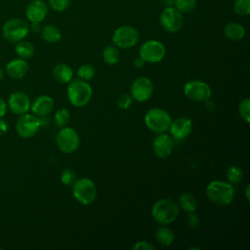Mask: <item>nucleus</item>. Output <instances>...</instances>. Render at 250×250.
Wrapping results in <instances>:
<instances>
[{"mask_svg": "<svg viewBox=\"0 0 250 250\" xmlns=\"http://www.w3.org/2000/svg\"><path fill=\"white\" fill-rule=\"evenodd\" d=\"M205 193L210 201L217 205H229L234 200L233 185L225 181H212L205 188Z\"/></svg>", "mask_w": 250, "mask_h": 250, "instance_id": "1", "label": "nucleus"}, {"mask_svg": "<svg viewBox=\"0 0 250 250\" xmlns=\"http://www.w3.org/2000/svg\"><path fill=\"white\" fill-rule=\"evenodd\" d=\"M180 207L175 200L171 198H161L152 205L151 216L156 223L166 226L177 219Z\"/></svg>", "mask_w": 250, "mask_h": 250, "instance_id": "2", "label": "nucleus"}, {"mask_svg": "<svg viewBox=\"0 0 250 250\" xmlns=\"http://www.w3.org/2000/svg\"><path fill=\"white\" fill-rule=\"evenodd\" d=\"M66 93L67 99L73 106L82 107L90 102L93 90L87 81L76 78L68 82Z\"/></svg>", "mask_w": 250, "mask_h": 250, "instance_id": "3", "label": "nucleus"}, {"mask_svg": "<svg viewBox=\"0 0 250 250\" xmlns=\"http://www.w3.org/2000/svg\"><path fill=\"white\" fill-rule=\"evenodd\" d=\"M71 192L76 201L83 205H90L97 197L95 183L89 178H79L71 185Z\"/></svg>", "mask_w": 250, "mask_h": 250, "instance_id": "4", "label": "nucleus"}, {"mask_svg": "<svg viewBox=\"0 0 250 250\" xmlns=\"http://www.w3.org/2000/svg\"><path fill=\"white\" fill-rule=\"evenodd\" d=\"M146 126L154 133H164L169 130L172 122L171 115L163 108L153 107L146 111L144 118Z\"/></svg>", "mask_w": 250, "mask_h": 250, "instance_id": "5", "label": "nucleus"}, {"mask_svg": "<svg viewBox=\"0 0 250 250\" xmlns=\"http://www.w3.org/2000/svg\"><path fill=\"white\" fill-rule=\"evenodd\" d=\"M2 32L4 38L7 41L11 43H17L26 37L29 32V25L22 19L13 18L5 22Z\"/></svg>", "mask_w": 250, "mask_h": 250, "instance_id": "6", "label": "nucleus"}, {"mask_svg": "<svg viewBox=\"0 0 250 250\" xmlns=\"http://www.w3.org/2000/svg\"><path fill=\"white\" fill-rule=\"evenodd\" d=\"M56 143L59 149L63 153H72L77 150L80 145V137L77 131L70 127H62L56 136Z\"/></svg>", "mask_w": 250, "mask_h": 250, "instance_id": "7", "label": "nucleus"}, {"mask_svg": "<svg viewBox=\"0 0 250 250\" xmlns=\"http://www.w3.org/2000/svg\"><path fill=\"white\" fill-rule=\"evenodd\" d=\"M139 31L131 25H122L116 28L112 34V43L120 49H129L139 42Z\"/></svg>", "mask_w": 250, "mask_h": 250, "instance_id": "8", "label": "nucleus"}, {"mask_svg": "<svg viewBox=\"0 0 250 250\" xmlns=\"http://www.w3.org/2000/svg\"><path fill=\"white\" fill-rule=\"evenodd\" d=\"M165 47L158 40H147L142 44L139 50V56L146 62L156 63L161 62L165 57Z\"/></svg>", "mask_w": 250, "mask_h": 250, "instance_id": "9", "label": "nucleus"}, {"mask_svg": "<svg viewBox=\"0 0 250 250\" xmlns=\"http://www.w3.org/2000/svg\"><path fill=\"white\" fill-rule=\"evenodd\" d=\"M184 94L194 102H205L211 98V87L202 80H189L184 85Z\"/></svg>", "mask_w": 250, "mask_h": 250, "instance_id": "10", "label": "nucleus"}, {"mask_svg": "<svg viewBox=\"0 0 250 250\" xmlns=\"http://www.w3.org/2000/svg\"><path fill=\"white\" fill-rule=\"evenodd\" d=\"M159 22L161 27L167 32H177L182 28L184 23L183 14L174 6L166 7L159 16Z\"/></svg>", "mask_w": 250, "mask_h": 250, "instance_id": "11", "label": "nucleus"}, {"mask_svg": "<svg viewBox=\"0 0 250 250\" xmlns=\"http://www.w3.org/2000/svg\"><path fill=\"white\" fill-rule=\"evenodd\" d=\"M41 127L40 118L35 114H21L16 123V131L18 135L23 139L33 137Z\"/></svg>", "mask_w": 250, "mask_h": 250, "instance_id": "12", "label": "nucleus"}, {"mask_svg": "<svg viewBox=\"0 0 250 250\" xmlns=\"http://www.w3.org/2000/svg\"><path fill=\"white\" fill-rule=\"evenodd\" d=\"M153 91L154 85L150 78L146 76H140L133 81L130 89V95L133 100L143 103L152 96Z\"/></svg>", "mask_w": 250, "mask_h": 250, "instance_id": "13", "label": "nucleus"}, {"mask_svg": "<svg viewBox=\"0 0 250 250\" xmlns=\"http://www.w3.org/2000/svg\"><path fill=\"white\" fill-rule=\"evenodd\" d=\"M171 136L176 141L188 138L192 131V120L186 116H181L173 120L169 127Z\"/></svg>", "mask_w": 250, "mask_h": 250, "instance_id": "14", "label": "nucleus"}, {"mask_svg": "<svg viewBox=\"0 0 250 250\" xmlns=\"http://www.w3.org/2000/svg\"><path fill=\"white\" fill-rule=\"evenodd\" d=\"M174 146L175 143L172 136L165 133H159L152 143L153 152L158 158L168 157L172 153Z\"/></svg>", "mask_w": 250, "mask_h": 250, "instance_id": "15", "label": "nucleus"}, {"mask_svg": "<svg viewBox=\"0 0 250 250\" xmlns=\"http://www.w3.org/2000/svg\"><path fill=\"white\" fill-rule=\"evenodd\" d=\"M10 110L16 115L26 113L30 109L31 102L29 97L22 92H15L10 95L8 100Z\"/></svg>", "mask_w": 250, "mask_h": 250, "instance_id": "16", "label": "nucleus"}, {"mask_svg": "<svg viewBox=\"0 0 250 250\" xmlns=\"http://www.w3.org/2000/svg\"><path fill=\"white\" fill-rule=\"evenodd\" d=\"M48 14V6L42 0H33L26 7L25 15L31 22H41Z\"/></svg>", "mask_w": 250, "mask_h": 250, "instance_id": "17", "label": "nucleus"}, {"mask_svg": "<svg viewBox=\"0 0 250 250\" xmlns=\"http://www.w3.org/2000/svg\"><path fill=\"white\" fill-rule=\"evenodd\" d=\"M54 100L47 95L37 97L30 105L31 111L37 116H47L54 109Z\"/></svg>", "mask_w": 250, "mask_h": 250, "instance_id": "18", "label": "nucleus"}, {"mask_svg": "<svg viewBox=\"0 0 250 250\" xmlns=\"http://www.w3.org/2000/svg\"><path fill=\"white\" fill-rule=\"evenodd\" d=\"M29 66L27 62L21 59H14L10 61L6 65V71L11 78L21 79L26 75Z\"/></svg>", "mask_w": 250, "mask_h": 250, "instance_id": "19", "label": "nucleus"}, {"mask_svg": "<svg viewBox=\"0 0 250 250\" xmlns=\"http://www.w3.org/2000/svg\"><path fill=\"white\" fill-rule=\"evenodd\" d=\"M53 77L56 81L65 84L72 80L73 71L72 68L66 64V63H59L55 65V67L52 70Z\"/></svg>", "mask_w": 250, "mask_h": 250, "instance_id": "20", "label": "nucleus"}, {"mask_svg": "<svg viewBox=\"0 0 250 250\" xmlns=\"http://www.w3.org/2000/svg\"><path fill=\"white\" fill-rule=\"evenodd\" d=\"M155 239L162 246H170L175 240V233L168 227H159L155 231Z\"/></svg>", "mask_w": 250, "mask_h": 250, "instance_id": "21", "label": "nucleus"}, {"mask_svg": "<svg viewBox=\"0 0 250 250\" xmlns=\"http://www.w3.org/2000/svg\"><path fill=\"white\" fill-rule=\"evenodd\" d=\"M224 34L230 40H240L245 35L244 27L237 22H229L224 27Z\"/></svg>", "mask_w": 250, "mask_h": 250, "instance_id": "22", "label": "nucleus"}, {"mask_svg": "<svg viewBox=\"0 0 250 250\" xmlns=\"http://www.w3.org/2000/svg\"><path fill=\"white\" fill-rule=\"evenodd\" d=\"M178 205L186 213L195 212V210L197 208L196 198L194 197L193 194H191L189 192H184L179 197Z\"/></svg>", "mask_w": 250, "mask_h": 250, "instance_id": "23", "label": "nucleus"}, {"mask_svg": "<svg viewBox=\"0 0 250 250\" xmlns=\"http://www.w3.org/2000/svg\"><path fill=\"white\" fill-rule=\"evenodd\" d=\"M41 36L48 43H58L62 38V32L57 26L47 24L41 29Z\"/></svg>", "mask_w": 250, "mask_h": 250, "instance_id": "24", "label": "nucleus"}, {"mask_svg": "<svg viewBox=\"0 0 250 250\" xmlns=\"http://www.w3.org/2000/svg\"><path fill=\"white\" fill-rule=\"evenodd\" d=\"M103 59L104 62L108 65H115L118 63L120 59V54L118 48L114 45L106 46L103 51Z\"/></svg>", "mask_w": 250, "mask_h": 250, "instance_id": "25", "label": "nucleus"}, {"mask_svg": "<svg viewBox=\"0 0 250 250\" xmlns=\"http://www.w3.org/2000/svg\"><path fill=\"white\" fill-rule=\"evenodd\" d=\"M16 53L22 59L30 58L34 53V47L33 45L28 41H19L17 42V45L15 47Z\"/></svg>", "mask_w": 250, "mask_h": 250, "instance_id": "26", "label": "nucleus"}, {"mask_svg": "<svg viewBox=\"0 0 250 250\" xmlns=\"http://www.w3.org/2000/svg\"><path fill=\"white\" fill-rule=\"evenodd\" d=\"M226 178L230 184H238L243 178V171L237 165H230L226 171Z\"/></svg>", "mask_w": 250, "mask_h": 250, "instance_id": "27", "label": "nucleus"}, {"mask_svg": "<svg viewBox=\"0 0 250 250\" xmlns=\"http://www.w3.org/2000/svg\"><path fill=\"white\" fill-rule=\"evenodd\" d=\"M70 120V112L67 108H59L54 114V122L57 127L62 128L65 127Z\"/></svg>", "mask_w": 250, "mask_h": 250, "instance_id": "28", "label": "nucleus"}, {"mask_svg": "<svg viewBox=\"0 0 250 250\" xmlns=\"http://www.w3.org/2000/svg\"><path fill=\"white\" fill-rule=\"evenodd\" d=\"M76 74H77L78 78L85 80V81H89L94 78V76L96 74V68L92 64L85 63L78 67Z\"/></svg>", "mask_w": 250, "mask_h": 250, "instance_id": "29", "label": "nucleus"}, {"mask_svg": "<svg viewBox=\"0 0 250 250\" xmlns=\"http://www.w3.org/2000/svg\"><path fill=\"white\" fill-rule=\"evenodd\" d=\"M174 7L183 13H190L196 7V0H175Z\"/></svg>", "mask_w": 250, "mask_h": 250, "instance_id": "30", "label": "nucleus"}, {"mask_svg": "<svg viewBox=\"0 0 250 250\" xmlns=\"http://www.w3.org/2000/svg\"><path fill=\"white\" fill-rule=\"evenodd\" d=\"M239 116L246 122H250V99L244 98L239 102L238 104Z\"/></svg>", "mask_w": 250, "mask_h": 250, "instance_id": "31", "label": "nucleus"}, {"mask_svg": "<svg viewBox=\"0 0 250 250\" xmlns=\"http://www.w3.org/2000/svg\"><path fill=\"white\" fill-rule=\"evenodd\" d=\"M233 10L237 15L247 16L250 13V0H235Z\"/></svg>", "mask_w": 250, "mask_h": 250, "instance_id": "32", "label": "nucleus"}, {"mask_svg": "<svg viewBox=\"0 0 250 250\" xmlns=\"http://www.w3.org/2000/svg\"><path fill=\"white\" fill-rule=\"evenodd\" d=\"M76 180V174L75 172L70 169V168H66L64 170L62 171L61 173V181L63 185L65 186H71L74 181Z\"/></svg>", "mask_w": 250, "mask_h": 250, "instance_id": "33", "label": "nucleus"}, {"mask_svg": "<svg viewBox=\"0 0 250 250\" xmlns=\"http://www.w3.org/2000/svg\"><path fill=\"white\" fill-rule=\"evenodd\" d=\"M133 98L130 94H121L116 101V104L120 109H128L132 105Z\"/></svg>", "mask_w": 250, "mask_h": 250, "instance_id": "34", "label": "nucleus"}, {"mask_svg": "<svg viewBox=\"0 0 250 250\" xmlns=\"http://www.w3.org/2000/svg\"><path fill=\"white\" fill-rule=\"evenodd\" d=\"M50 7L56 12H62L70 5V0H49Z\"/></svg>", "mask_w": 250, "mask_h": 250, "instance_id": "35", "label": "nucleus"}, {"mask_svg": "<svg viewBox=\"0 0 250 250\" xmlns=\"http://www.w3.org/2000/svg\"><path fill=\"white\" fill-rule=\"evenodd\" d=\"M155 247L153 244H151L150 242L146 241V240H140L137 241L133 246L132 249L133 250H153Z\"/></svg>", "mask_w": 250, "mask_h": 250, "instance_id": "36", "label": "nucleus"}, {"mask_svg": "<svg viewBox=\"0 0 250 250\" xmlns=\"http://www.w3.org/2000/svg\"><path fill=\"white\" fill-rule=\"evenodd\" d=\"M188 217H187V223L190 228H197L199 223H200V219L198 217V215L194 214V212L192 213H188Z\"/></svg>", "mask_w": 250, "mask_h": 250, "instance_id": "37", "label": "nucleus"}, {"mask_svg": "<svg viewBox=\"0 0 250 250\" xmlns=\"http://www.w3.org/2000/svg\"><path fill=\"white\" fill-rule=\"evenodd\" d=\"M8 129H9V125L7 121L0 117V136L5 135L8 132Z\"/></svg>", "mask_w": 250, "mask_h": 250, "instance_id": "38", "label": "nucleus"}, {"mask_svg": "<svg viewBox=\"0 0 250 250\" xmlns=\"http://www.w3.org/2000/svg\"><path fill=\"white\" fill-rule=\"evenodd\" d=\"M145 63H146V62H145L140 56L137 57V58H135L134 61H133V65H134V67L137 68V69L142 68V67L145 65Z\"/></svg>", "mask_w": 250, "mask_h": 250, "instance_id": "39", "label": "nucleus"}, {"mask_svg": "<svg viewBox=\"0 0 250 250\" xmlns=\"http://www.w3.org/2000/svg\"><path fill=\"white\" fill-rule=\"evenodd\" d=\"M7 111V104L3 98L0 97V117H3Z\"/></svg>", "mask_w": 250, "mask_h": 250, "instance_id": "40", "label": "nucleus"}, {"mask_svg": "<svg viewBox=\"0 0 250 250\" xmlns=\"http://www.w3.org/2000/svg\"><path fill=\"white\" fill-rule=\"evenodd\" d=\"M159 2L166 8V7H172V6H174L175 0H159Z\"/></svg>", "mask_w": 250, "mask_h": 250, "instance_id": "41", "label": "nucleus"}, {"mask_svg": "<svg viewBox=\"0 0 250 250\" xmlns=\"http://www.w3.org/2000/svg\"><path fill=\"white\" fill-rule=\"evenodd\" d=\"M31 29H32V31H34V32L40 31V24H39V22H32Z\"/></svg>", "mask_w": 250, "mask_h": 250, "instance_id": "42", "label": "nucleus"}, {"mask_svg": "<svg viewBox=\"0 0 250 250\" xmlns=\"http://www.w3.org/2000/svg\"><path fill=\"white\" fill-rule=\"evenodd\" d=\"M245 197H246V200H247V201L250 200V196H249V185H246V187H245Z\"/></svg>", "mask_w": 250, "mask_h": 250, "instance_id": "43", "label": "nucleus"}, {"mask_svg": "<svg viewBox=\"0 0 250 250\" xmlns=\"http://www.w3.org/2000/svg\"><path fill=\"white\" fill-rule=\"evenodd\" d=\"M3 73H4V72H3V69H2V67L0 66V81H1V79L3 78Z\"/></svg>", "mask_w": 250, "mask_h": 250, "instance_id": "44", "label": "nucleus"}, {"mask_svg": "<svg viewBox=\"0 0 250 250\" xmlns=\"http://www.w3.org/2000/svg\"><path fill=\"white\" fill-rule=\"evenodd\" d=\"M189 249H200L199 247H189Z\"/></svg>", "mask_w": 250, "mask_h": 250, "instance_id": "45", "label": "nucleus"}]
</instances>
